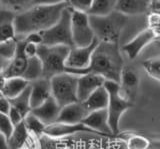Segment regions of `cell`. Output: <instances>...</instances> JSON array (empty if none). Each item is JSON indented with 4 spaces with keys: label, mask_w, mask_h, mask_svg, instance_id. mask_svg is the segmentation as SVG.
<instances>
[{
    "label": "cell",
    "mask_w": 160,
    "mask_h": 149,
    "mask_svg": "<svg viewBox=\"0 0 160 149\" xmlns=\"http://www.w3.org/2000/svg\"><path fill=\"white\" fill-rule=\"evenodd\" d=\"M71 37L73 47H84L95 39L89 24L88 14L79 11L71 12Z\"/></svg>",
    "instance_id": "cell-8"
},
{
    "label": "cell",
    "mask_w": 160,
    "mask_h": 149,
    "mask_svg": "<svg viewBox=\"0 0 160 149\" xmlns=\"http://www.w3.org/2000/svg\"><path fill=\"white\" fill-rule=\"evenodd\" d=\"M153 0H117L115 10L123 15H139L150 11Z\"/></svg>",
    "instance_id": "cell-19"
},
{
    "label": "cell",
    "mask_w": 160,
    "mask_h": 149,
    "mask_svg": "<svg viewBox=\"0 0 160 149\" xmlns=\"http://www.w3.org/2000/svg\"><path fill=\"white\" fill-rule=\"evenodd\" d=\"M8 117L10 119V121L12 122V124L15 126V125H17V124H19L20 122H22L23 121V115L21 113H20L17 109H15L13 107H10V110L8 112Z\"/></svg>",
    "instance_id": "cell-36"
},
{
    "label": "cell",
    "mask_w": 160,
    "mask_h": 149,
    "mask_svg": "<svg viewBox=\"0 0 160 149\" xmlns=\"http://www.w3.org/2000/svg\"><path fill=\"white\" fill-rule=\"evenodd\" d=\"M139 84L138 74L132 68H124L122 69L121 76L119 81V93L126 100L133 102L136 96L137 88Z\"/></svg>",
    "instance_id": "cell-13"
},
{
    "label": "cell",
    "mask_w": 160,
    "mask_h": 149,
    "mask_svg": "<svg viewBox=\"0 0 160 149\" xmlns=\"http://www.w3.org/2000/svg\"><path fill=\"white\" fill-rule=\"evenodd\" d=\"M81 103L88 112L105 109L108 104V93L102 85L101 87L97 88L93 93L90 94Z\"/></svg>",
    "instance_id": "cell-21"
},
{
    "label": "cell",
    "mask_w": 160,
    "mask_h": 149,
    "mask_svg": "<svg viewBox=\"0 0 160 149\" xmlns=\"http://www.w3.org/2000/svg\"><path fill=\"white\" fill-rule=\"evenodd\" d=\"M78 76L63 72L50 78L51 97L60 107L77 102Z\"/></svg>",
    "instance_id": "cell-7"
},
{
    "label": "cell",
    "mask_w": 160,
    "mask_h": 149,
    "mask_svg": "<svg viewBox=\"0 0 160 149\" xmlns=\"http://www.w3.org/2000/svg\"><path fill=\"white\" fill-rule=\"evenodd\" d=\"M158 36L159 34L147 28L137 34L129 42L124 44L122 46V50L127 54V56L130 59H135L148 44L153 42L155 39H157Z\"/></svg>",
    "instance_id": "cell-10"
},
{
    "label": "cell",
    "mask_w": 160,
    "mask_h": 149,
    "mask_svg": "<svg viewBox=\"0 0 160 149\" xmlns=\"http://www.w3.org/2000/svg\"><path fill=\"white\" fill-rule=\"evenodd\" d=\"M103 87L108 93V104L106 107L108 116V125L112 133H119V124L124 112L132 107V102L126 100L119 93V83L112 80H104Z\"/></svg>",
    "instance_id": "cell-5"
},
{
    "label": "cell",
    "mask_w": 160,
    "mask_h": 149,
    "mask_svg": "<svg viewBox=\"0 0 160 149\" xmlns=\"http://www.w3.org/2000/svg\"><path fill=\"white\" fill-rule=\"evenodd\" d=\"M149 29L153 30L155 33L159 34V14L151 13L149 16Z\"/></svg>",
    "instance_id": "cell-37"
},
{
    "label": "cell",
    "mask_w": 160,
    "mask_h": 149,
    "mask_svg": "<svg viewBox=\"0 0 160 149\" xmlns=\"http://www.w3.org/2000/svg\"><path fill=\"white\" fill-rule=\"evenodd\" d=\"M13 129L14 125L10 121L8 115L0 113V134L8 139L9 136L11 135V133L13 132Z\"/></svg>",
    "instance_id": "cell-33"
},
{
    "label": "cell",
    "mask_w": 160,
    "mask_h": 149,
    "mask_svg": "<svg viewBox=\"0 0 160 149\" xmlns=\"http://www.w3.org/2000/svg\"><path fill=\"white\" fill-rule=\"evenodd\" d=\"M29 86V82L21 77L7 78L2 88V94L7 99H12L23 92Z\"/></svg>",
    "instance_id": "cell-23"
},
{
    "label": "cell",
    "mask_w": 160,
    "mask_h": 149,
    "mask_svg": "<svg viewBox=\"0 0 160 149\" xmlns=\"http://www.w3.org/2000/svg\"><path fill=\"white\" fill-rule=\"evenodd\" d=\"M0 74H1V70H0Z\"/></svg>",
    "instance_id": "cell-43"
},
{
    "label": "cell",
    "mask_w": 160,
    "mask_h": 149,
    "mask_svg": "<svg viewBox=\"0 0 160 149\" xmlns=\"http://www.w3.org/2000/svg\"><path fill=\"white\" fill-rule=\"evenodd\" d=\"M71 12L72 9L69 6L62 11L58 21L44 31H41L42 44L45 46L63 45L72 48L71 37Z\"/></svg>",
    "instance_id": "cell-6"
},
{
    "label": "cell",
    "mask_w": 160,
    "mask_h": 149,
    "mask_svg": "<svg viewBox=\"0 0 160 149\" xmlns=\"http://www.w3.org/2000/svg\"><path fill=\"white\" fill-rule=\"evenodd\" d=\"M0 149H10L7 142V138L1 135V134H0Z\"/></svg>",
    "instance_id": "cell-40"
},
{
    "label": "cell",
    "mask_w": 160,
    "mask_h": 149,
    "mask_svg": "<svg viewBox=\"0 0 160 149\" xmlns=\"http://www.w3.org/2000/svg\"><path fill=\"white\" fill-rule=\"evenodd\" d=\"M68 3L55 5H35L17 13L14 18L16 36H24L32 32H41L54 25L61 16Z\"/></svg>",
    "instance_id": "cell-2"
},
{
    "label": "cell",
    "mask_w": 160,
    "mask_h": 149,
    "mask_svg": "<svg viewBox=\"0 0 160 149\" xmlns=\"http://www.w3.org/2000/svg\"><path fill=\"white\" fill-rule=\"evenodd\" d=\"M10 105L11 107L17 109V110L22 114L23 117H25L27 114L31 111V106H30V88L29 86L25 89L23 92H21L12 99H9Z\"/></svg>",
    "instance_id": "cell-25"
},
{
    "label": "cell",
    "mask_w": 160,
    "mask_h": 149,
    "mask_svg": "<svg viewBox=\"0 0 160 149\" xmlns=\"http://www.w3.org/2000/svg\"><path fill=\"white\" fill-rule=\"evenodd\" d=\"M88 111L81 102H74L61 107L56 122L77 124L82 123L83 119L88 115Z\"/></svg>",
    "instance_id": "cell-18"
},
{
    "label": "cell",
    "mask_w": 160,
    "mask_h": 149,
    "mask_svg": "<svg viewBox=\"0 0 160 149\" xmlns=\"http://www.w3.org/2000/svg\"><path fill=\"white\" fill-rule=\"evenodd\" d=\"M60 109L61 107L58 105L57 102L52 97H49L46 101L40 104L39 106L31 109L30 112L36 116L45 126H47L56 122Z\"/></svg>",
    "instance_id": "cell-17"
},
{
    "label": "cell",
    "mask_w": 160,
    "mask_h": 149,
    "mask_svg": "<svg viewBox=\"0 0 160 149\" xmlns=\"http://www.w3.org/2000/svg\"><path fill=\"white\" fill-rule=\"evenodd\" d=\"M88 19L94 37L99 42L118 43L122 29L126 24L127 16L114 10L103 16L88 15Z\"/></svg>",
    "instance_id": "cell-3"
},
{
    "label": "cell",
    "mask_w": 160,
    "mask_h": 149,
    "mask_svg": "<svg viewBox=\"0 0 160 149\" xmlns=\"http://www.w3.org/2000/svg\"><path fill=\"white\" fill-rule=\"evenodd\" d=\"M105 79L96 74H83L77 80V100L83 102L90 94L103 85Z\"/></svg>",
    "instance_id": "cell-15"
},
{
    "label": "cell",
    "mask_w": 160,
    "mask_h": 149,
    "mask_svg": "<svg viewBox=\"0 0 160 149\" xmlns=\"http://www.w3.org/2000/svg\"><path fill=\"white\" fill-rule=\"evenodd\" d=\"M82 123L85 126H87L91 130H93L96 134H100V135L104 136L114 135L108 125V116L106 108L89 112L88 115L83 119Z\"/></svg>",
    "instance_id": "cell-12"
},
{
    "label": "cell",
    "mask_w": 160,
    "mask_h": 149,
    "mask_svg": "<svg viewBox=\"0 0 160 149\" xmlns=\"http://www.w3.org/2000/svg\"><path fill=\"white\" fill-rule=\"evenodd\" d=\"M123 69V59L117 42H98L90 59L89 65L81 70L68 71L74 75L96 74L105 80L120 81Z\"/></svg>",
    "instance_id": "cell-1"
},
{
    "label": "cell",
    "mask_w": 160,
    "mask_h": 149,
    "mask_svg": "<svg viewBox=\"0 0 160 149\" xmlns=\"http://www.w3.org/2000/svg\"><path fill=\"white\" fill-rule=\"evenodd\" d=\"M10 102H9V99H7L6 97H0V113L1 114H8L9 110H10Z\"/></svg>",
    "instance_id": "cell-39"
},
{
    "label": "cell",
    "mask_w": 160,
    "mask_h": 149,
    "mask_svg": "<svg viewBox=\"0 0 160 149\" xmlns=\"http://www.w3.org/2000/svg\"><path fill=\"white\" fill-rule=\"evenodd\" d=\"M41 77H42V65L39 58L37 56L28 58L26 68H25V71L22 74L21 78H23L24 80H26L30 83Z\"/></svg>",
    "instance_id": "cell-24"
},
{
    "label": "cell",
    "mask_w": 160,
    "mask_h": 149,
    "mask_svg": "<svg viewBox=\"0 0 160 149\" xmlns=\"http://www.w3.org/2000/svg\"><path fill=\"white\" fill-rule=\"evenodd\" d=\"M93 0H68L69 7L74 11H79L88 14Z\"/></svg>",
    "instance_id": "cell-32"
},
{
    "label": "cell",
    "mask_w": 160,
    "mask_h": 149,
    "mask_svg": "<svg viewBox=\"0 0 160 149\" xmlns=\"http://www.w3.org/2000/svg\"><path fill=\"white\" fill-rule=\"evenodd\" d=\"M1 9H2V7H1V4H0V10H1Z\"/></svg>",
    "instance_id": "cell-42"
},
{
    "label": "cell",
    "mask_w": 160,
    "mask_h": 149,
    "mask_svg": "<svg viewBox=\"0 0 160 149\" xmlns=\"http://www.w3.org/2000/svg\"><path fill=\"white\" fill-rule=\"evenodd\" d=\"M60 3H68V0H32L31 6L35 5H55Z\"/></svg>",
    "instance_id": "cell-38"
},
{
    "label": "cell",
    "mask_w": 160,
    "mask_h": 149,
    "mask_svg": "<svg viewBox=\"0 0 160 149\" xmlns=\"http://www.w3.org/2000/svg\"><path fill=\"white\" fill-rule=\"evenodd\" d=\"M117 0H93L88 15L103 16L115 10Z\"/></svg>",
    "instance_id": "cell-26"
},
{
    "label": "cell",
    "mask_w": 160,
    "mask_h": 149,
    "mask_svg": "<svg viewBox=\"0 0 160 149\" xmlns=\"http://www.w3.org/2000/svg\"><path fill=\"white\" fill-rule=\"evenodd\" d=\"M32 135H30L24 122H20L14 126L13 132L7 139L10 149H25L31 140Z\"/></svg>",
    "instance_id": "cell-20"
},
{
    "label": "cell",
    "mask_w": 160,
    "mask_h": 149,
    "mask_svg": "<svg viewBox=\"0 0 160 149\" xmlns=\"http://www.w3.org/2000/svg\"><path fill=\"white\" fill-rule=\"evenodd\" d=\"M23 41H24V39H23ZM37 50H38V45H35V44H32V43H27L24 41L23 53L27 59L37 56Z\"/></svg>",
    "instance_id": "cell-34"
},
{
    "label": "cell",
    "mask_w": 160,
    "mask_h": 149,
    "mask_svg": "<svg viewBox=\"0 0 160 149\" xmlns=\"http://www.w3.org/2000/svg\"><path fill=\"white\" fill-rule=\"evenodd\" d=\"M3 96V94H2V92L1 91H0V97H2Z\"/></svg>",
    "instance_id": "cell-41"
},
{
    "label": "cell",
    "mask_w": 160,
    "mask_h": 149,
    "mask_svg": "<svg viewBox=\"0 0 160 149\" xmlns=\"http://www.w3.org/2000/svg\"><path fill=\"white\" fill-rule=\"evenodd\" d=\"M98 40L94 39L91 44L84 47H72L70 48L69 53L67 55L66 61H65V72L73 71V70H81L86 68L89 65L90 59H91L92 53L95 47L97 46Z\"/></svg>",
    "instance_id": "cell-9"
},
{
    "label": "cell",
    "mask_w": 160,
    "mask_h": 149,
    "mask_svg": "<svg viewBox=\"0 0 160 149\" xmlns=\"http://www.w3.org/2000/svg\"><path fill=\"white\" fill-rule=\"evenodd\" d=\"M31 1L32 0H0V4L2 9L17 14V12L26 10V8L31 5Z\"/></svg>",
    "instance_id": "cell-28"
},
{
    "label": "cell",
    "mask_w": 160,
    "mask_h": 149,
    "mask_svg": "<svg viewBox=\"0 0 160 149\" xmlns=\"http://www.w3.org/2000/svg\"><path fill=\"white\" fill-rule=\"evenodd\" d=\"M23 122L25 124V126H26L28 132L30 133V135H32L34 137H39L44 134V130L46 126L36 116L33 115L31 112L24 117Z\"/></svg>",
    "instance_id": "cell-27"
},
{
    "label": "cell",
    "mask_w": 160,
    "mask_h": 149,
    "mask_svg": "<svg viewBox=\"0 0 160 149\" xmlns=\"http://www.w3.org/2000/svg\"><path fill=\"white\" fill-rule=\"evenodd\" d=\"M30 88V106L31 109L39 106L49 97H51L50 79L39 78L29 83Z\"/></svg>",
    "instance_id": "cell-16"
},
{
    "label": "cell",
    "mask_w": 160,
    "mask_h": 149,
    "mask_svg": "<svg viewBox=\"0 0 160 149\" xmlns=\"http://www.w3.org/2000/svg\"><path fill=\"white\" fill-rule=\"evenodd\" d=\"M18 38L17 50L15 56L10 60L8 65L1 70L2 75L5 79L13 78V77H21L25 71L27 65V58L25 57L23 53V38L21 36H16Z\"/></svg>",
    "instance_id": "cell-11"
},
{
    "label": "cell",
    "mask_w": 160,
    "mask_h": 149,
    "mask_svg": "<svg viewBox=\"0 0 160 149\" xmlns=\"http://www.w3.org/2000/svg\"><path fill=\"white\" fill-rule=\"evenodd\" d=\"M149 146L148 139L141 135H132L127 140V149H148Z\"/></svg>",
    "instance_id": "cell-31"
},
{
    "label": "cell",
    "mask_w": 160,
    "mask_h": 149,
    "mask_svg": "<svg viewBox=\"0 0 160 149\" xmlns=\"http://www.w3.org/2000/svg\"><path fill=\"white\" fill-rule=\"evenodd\" d=\"M76 133H95L83 123L77 124H67L55 122L45 127L44 134L50 137H63L72 135Z\"/></svg>",
    "instance_id": "cell-14"
},
{
    "label": "cell",
    "mask_w": 160,
    "mask_h": 149,
    "mask_svg": "<svg viewBox=\"0 0 160 149\" xmlns=\"http://www.w3.org/2000/svg\"><path fill=\"white\" fill-rule=\"evenodd\" d=\"M70 47L63 45H39L37 57L42 65V77L50 79L57 74L65 72V61Z\"/></svg>",
    "instance_id": "cell-4"
},
{
    "label": "cell",
    "mask_w": 160,
    "mask_h": 149,
    "mask_svg": "<svg viewBox=\"0 0 160 149\" xmlns=\"http://www.w3.org/2000/svg\"><path fill=\"white\" fill-rule=\"evenodd\" d=\"M17 43H18L17 37L0 43V56L3 57L4 59H7L9 61L11 60L15 56V53H16Z\"/></svg>",
    "instance_id": "cell-29"
},
{
    "label": "cell",
    "mask_w": 160,
    "mask_h": 149,
    "mask_svg": "<svg viewBox=\"0 0 160 149\" xmlns=\"http://www.w3.org/2000/svg\"><path fill=\"white\" fill-rule=\"evenodd\" d=\"M15 15V13L5 9L0 10V43L16 37L14 28Z\"/></svg>",
    "instance_id": "cell-22"
},
{
    "label": "cell",
    "mask_w": 160,
    "mask_h": 149,
    "mask_svg": "<svg viewBox=\"0 0 160 149\" xmlns=\"http://www.w3.org/2000/svg\"><path fill=\"white\" fill-rule=\"evenodd\" d=\"M21 37H23L24 41L27 43H32V44H35V45H38V46L42 44V37H41L40 32H32V33H29L27 35H24Z\"/></svg>",
    "instance_id": "cell-35"
},
{
    "label": "cell",
    "mask_w": 160,
    "mask_h": 149,
    "mask_svg": "<svg viewBox=\"0 0 160 149\" xmlns=\"http://www.w3.org/2000/svg\"><path fill=\"white\" fill-rule=\"evenodd\" d=\"M142 66L150 77L157 81L160 80V61L158 58L145 60L142 63Z\"/></svg>",
    "instance_id": "cell-30"
}]
</instances>
